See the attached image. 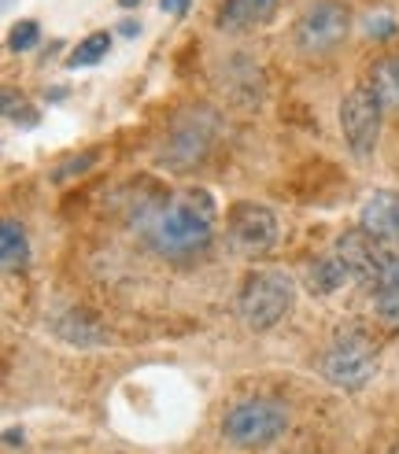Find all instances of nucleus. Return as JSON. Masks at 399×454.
Masks as SVG:
<instances>
[{
	"label": "nucleus",
	"instance_id": "nucleus-8",
	"mask_svg": "<svg viewBox=\"0 0 399 454\" xmlns=\"http://www.w3.org/2000/svg\"><path fill=\"white\" fill-rule=\"evenodd\" d=\"M230 244L240 255H266L278 244V218L259 203H237L230 211Z\"/></svg>",
	"mask_w": 399,
	"mask_h": 454
},
{
	"label": "nucleus",
	"instance_id": "nucleus-1",
	"mask_svg": "<svg viewBox=\"0 0 399 454\" xmlns=\"http://www.w3.org/2000/svg\"><path fill=\"white\" fill-rule=\"evenodd\" d=\"M137 230L160 255H192L215 233V200L204 189L155 200L137 211Z\"/></svg>",
	"mask_w": 399,
	"mask_h": 454
},
{
	"label": "nucleus",
	"instance_id": "nucleus-4",
	"mask_svg": "<svg viewBox=\"0 0 399 454\" xmlns=\"http://www.w3.org/2000/svg\"><path fill=\"white\" fill-rule=\"evenodd\" d=\"M288 428V411L278 399H244L222 418V436L237 447H262Z\"/></svg>",
	"mask_w": 399,
	"mask_h": 454
},
{
	"label": "nucleus",
	"instance_id": "nucleus-9",
	"mask_svg": "<svg viewBox=\"0 0 399 454\" xmlns=\"http://www.w3.org/2000/svg\"><path fill=\"white\" fill-rule=\"evenodd\" d=\"M359 230L377 244H399V192H373L359 211Z\"/></svg>",
	"mask_w": 399,
	"mask_h": 454
},
{
	"label": "nucleus",
	"instance_id": "nucleus-10",
	"mask_svg": "<svg viewBox=\"0 0 399 454\" xmlns=\"http://www.w3.org/2000/svg\"><path fill=\"white\" fill-rule=\"evenodd\" d=\"M278 15V0H222V12H218V27L222 30H252L262 27Z\"/></svg>",
	"mask_w": 399,
	"mask_h": 454
},
{
	"label": "nucleus",
	"instance_id": "nucleus-19",
	"mask_svg": "<svg viewBox=\"0 0 399 454\" xmlns=\"http://www.w3.org/2000/svg\"><path fill=\"white\" fill-rule=\"evenodd\" d=\"M4 443H8V447H19V443H22V433H19V428H8V433H4Z\"/></svg>",
	"mask_w": 399,
	"mask_h": 454
},
{
	"label": "nucleus",
	"instance_id": "nucleus-15",
	"mask_svg": "<svg viewBox=\"0 0 399 454\" xmlns=\"http://www.w3.org/2000/svg\"><path fill=\"white\" fill-rule=\"evenodd\" d=\"M107 49H111V34H89L85 41H78V49L71 52V63L74 71L78 67H93V63H100L104 56H107Z\"/></svg>",
	"mask_w": 399,
	"mask_h": 454
},
{
	"label": "nucleus",
	"instance_id": "nucleus-12",
	"mask_svg": "<svg viewBox=\"0 0 399 454\" xmlns=\"http://www.w3.org/2000/svg\"><path fill=\"white\" fill-rule=\"evenodd\" d=\"M348 281H355V270L344 262V255L332 247L329 255H322L315 266L307 270V288L315 292V296H329V292L344 288Z\"/></svg>",
	"mask_w": 399,
	"mask_h": 454
},
{
	"label": "nucleus",
	"instance_id": "nucleus-2",
	"mask_svg": "<svg viewBox=\"0 0 399 454\" xmlns=\"http://www.w3.org/2000/svg\"><path fill=\"white\" fill-rule=\"evenodd\" d=\"M215 129H218V115L207 107H189L182 111L170 129H167V137L160 145V155H155V163L167 167V170H189L196 167L200 159L207 155L211 141H215Z\"/></svg>",
	"mask_w": 399,
	"mask_h": 454
},
{
	"label": "nucleus",
	"instance_id": "nucleus-16",
	"mask_svg": "<svg viewBox=\"0 0 399 454\" xmlns=\"http://www.w3.org/2000/svg\"><path fill=\"white\" fill-rule=\"evenodd\" d=\"M37 37H41L37 22H19V27H12V34H8V49L12 52H27V49L37 44Z\"/></svg>",
	"mask_w": 399,
	"mask_h": 454
},
{
	"label": "nucleus",
	"instance_id": "nucleus-13",
	"mask_svg": "<svg viewBox=\"0 0 399 454\" xmlns=\"http://www.w3.org/2000/svg\"><path fill=\"white\" fill-rule=\"evenodd\" d=\"M370 93L377 97L385 111H399V56H388V59H377L370 67Z\"/></svg>",
	"mask_w": 399,
	"mask_h": 454
},
{
	"label": "nucleus",
	"instance_id": "nucleus-21",
	"mask_svg": "<svg viewBox=\"0 0 399 454\" xmlns=\"http://www.w3.org/2000/svg\"><path fill=\"white\" fill-rule=\"evenodd\" d=\"M141 0H119V8H137Z\"/></svg>",
	"mask_w": 399,
	"mask_h": 454
},
{
	"label": "nucleus",
	"instance_id": "nucleus-3",
	"mask_svg": "<svg viewBox=\"0 0 399 454\" xmlns=\"http://www.w3.org/2000/svg\"><path fill=\"white\" fill-rule=\"evenodd\" d=\"M293 300H296L293 278L281 274V270H262V274H252L244 281L237 310H240V322L259 333L278 325L288 314V307H293Z\"/></svg>",
	"mask_w": 399,
	"mask_h": 454
},
{
	"label": "nucleus",
	"instance_id": "nucleus-17",
	"mask_svg": "<svg viewBox=\"0 0 399 454\" xmlns=\"http://www.w3.org/2000/svg\"><path fill=\"white\" fill-rule=\"evenodd\" d=\"M366 34H370V37H392V34H395L392 15H385V12L370 15V19H366Z\"/></svg>",
	"mask_w": 399,
	"mask_h": 454
},
{
	"label": "nucleus",
	"instance_id": "nucleus-5",
	"mask_svg": "<svg viewBox=\"0 0 399 454\" xmlns=\"http://www.w3.org/2000/svg\"><path fill=\"white\" fill-rule=\"evenodd\" d=\"M373 373H377V351L359 329L337 333V340L322 355V377L337 384V388H363Z\"/></svg>",
	"mask_w": 399,
	"mask_h": 454
},
{
	"label": "nucleus",
	"instance_id": "nucleus-20",
	"mask_svg": "<svg viewBox=\"0 0 399 454\" xmlns=\"http://www.w3.org/2000/svg\"><path fill=\"white\" fill-rule=\"evenodd\" d=\"M137 30H141V27H137V22H129V19L122 22V34H129V37H133V34H137Z\"/></svg>",
	"mask_w": 399,
	"mask_h": 454
},
{
	"label": "nucleus",
	"instance_id": "nucleus-22",
	"mask_svg": "<svg viewBox=\"0 0 399 454\" xmlns=\"http://www.w3.org/2000/svg\"><path fill=\"white\" fill-rule=\"evenodd\" d=\"M392 454H399V447H395V450H392Z\"/></svg>",
	"mask_w": 399,
	"mask_h": 454
},
{
	"label": "nucleus",
	"instance_id": "nucleus-11",
	"mask_svg": "<svg viewBox=\"0 0 399 454\" xmlns=\"http://www.w3.org/2000/svg\"><path fill=\"white\" fill-rule=\"evenodd\" d=\"M373 310L385 325L399 329V255H388L373 278Z\"/></svg>",
	"mask_w": 399,
	"mask_h": 454
},
{
	"label": "nucleus",
	"instance_id": "nucleus-7",
	"mask_svg": "<svg viewBox=\"0 0 399 454\" xmlns=\"http://www.w3.org/2000/svg\"><path fill=\"white\" fill-rule=\"evenodd\" d=\"M381 104L370 93V85H359L351 89L340 104V129H344V141L348 148L359 155V159H370L373 148H377V133H381Z\"/></svg>",
	"mask_w": 399,
	"mask_h": 454
},
{
	"label": "nucleus",
	"instance_id": "nucleus-18",
	"mask_svg": "<svg viewBox=\"0 0 399 454\" xmlns=\"http://www.w3.org/2000/svg\"><path fill=\"white\" fill-rule=\"evenodd\" d=\"M189 4H192V0H160V8H163V12H170V15H185V12H189Z\"/></svg>",
	"mask_w": 399,
	"mask_h": 454
},
{
	"label": "nucleus",
	"instance_id": "nucleus-14",
	"mask_svg": "<svg viewBox=\"0 0 399 454\" xmlns=\"http://www.w3.org/2000/svg\"><path fill=\"white\" fill-rule=\"evenodd\" d=\"M0 259H4V270H19L30 259L27 233H22V225L15 218H4V225H0Z\"/></svg>",
	"mask_w": 399,
	"mask_h": 454
},
{
	"label": "nucleus",
	"instance_id": "nucleus-6",
	"mask_svg": "<svg viewBox=\"0 0 399 454\" xmlns=\"http://www.w3.org/2000/svg\"><path fill=\"white\" fill-rule=\"evenodd\" d=\"M348 27H351V15L340 0H315L296 19V30H293L296 49L303 56H325L348 37Z\"/></svg>",
	"mask_w": 399,
	"mask_h": 454
}]
</instances>
